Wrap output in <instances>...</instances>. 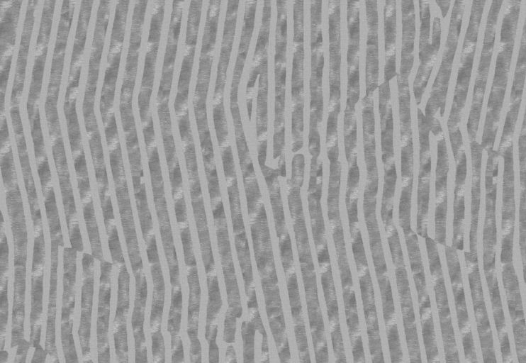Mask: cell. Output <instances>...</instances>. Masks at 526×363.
<instances>
[{
    "label": "cell",
    "mask_w": 526,
    "mask_h": 363,
    "mask_svg": "<svg viewBox=\"0 0 526 363\" xmlns=\"http://www.w3.org/2000/svg\"><path fill=\"white\" fill-rule=\"evenodd\" d=\"M241 1H225L220 45L216 55V68L211 96V125L214 130L220 155L232 152L230 131L225 104V94L230 65L233 53L237 28L240 26Z\"/></svg>",
    "instance_id": "cell-7"
},
{
    "label": "cell",
    "mask_w": 526,
    "mask_h": 363,
    "mask_svg": "<svg viewBox=\"0 0 526 363\" xmlns=\"http://www.w3.org/2000/svg\"><path fill=\"white\" fill-rule=\"evenodd\" d=\"M382 4L384 57L383 82H391L396 77L398 40V1L386 0Z\"/></svg>",
    "instance_id": "cell-27"
},
{
    "label": "cell",
    "mask_w": 526,
    "mask_h": 363,
    "mask_svg": "<svg viewBox=\"0 0 526 363\" xmlns=\"http://www.w3.org/2000/svg\"><path fill=\"white\" fill-rule=\"evenodd\" d=\"M147 295L135 294L131 325L134 337L135 362L148 363L144 320Z\"/></svg>",
    "instance_id": "cell-31"
},
{
    "label": "cell",
    "mask_w": 526,
    "mask_h": 363,
    "mask_svg": "<svg viewBox=\"0 0 526 363\" xmlns=\"http://www.w3.org/2000/svg\"><path fill=\"white\" fill-rule=\"evenodd\" d=\"M79 314L77 327L82 363H96L92 357V320L96 275V261L91 254L80 255Z\"/></svg>",
    "instance_id": "cell-17"
},
{
    "label": "cell",
    "mask_w": 526,
    "mask_h": 363,
    "mask_svg": "<svg viewBox=\"0 0 526 363\" xmlns=\"http://www.w3.org/2000/svg\"><path fill=\"white\" fill-rule=\"evenodd\" d=\"M328 100L325 149L329 162L340 160L339 117L342 108V4L328 1Z\"/></svg>",
    "instance_id": "cell-11"
},
{
    "label": "cell",
    "mask_w": 526,
    "mask_h": 363,
    "mask_svg": "<svg viewBox=\"0 0 526 363\" xmlns=\"http://www.w3.org/2000/svg\"><path fill=\"white\" fill-rule=\"evenodd\" d=\"M366 43L364 56V94L361 102L374 103L379 85V1H364Z\"/></svg>",
    "instance_id": "cell-20"
},
{
    "label": "cell",
    "mask_w": 526,
    "mask_h": 363,
    "mask_svg": "<svg viewBox=\"0 0 526 363\" xmlns=\"http://www.w3.org/2000/svg\"><path fill=\"white\" fill-rule=\"evenodd\" d=\"M503 0L488 1L481 31L479 48L475 62L474 82L471 89L469 110L462 124L470 155L483 154L479 142L483 106L491 77V67L497 47L498 29Z\"/></svg>",
    "instance_id": "cell-5"
},
{
    "label": "cell",
    "mask_w": 526,
    "mask_h": 363,
    "mask_svg": "<svg viewBox=\"0 0 526 363\" xmlns=\"http://www.w3.org/2000/svg\"><path fill=\"white\" fill-rule=\"evenodd\" d=\"M150 182L160 237L169 270L179 269L165 198L164 179L160 158L148 160Z\"/></svg>",
    "instance_id": "cell-21"
},
{
    "label": "cell",
    "mask_w": 526,
    "mask_h": 363,
    "mask_svg": "<svg viewBox=\"0 0 526 363\" xmlns=\"http://www.w3.org/2000/svg\"><path fill=\"white\" fill-rule=\"evenodd\" d=\"M310 74L308 150L310 161L321 158V130L324 121L323 94L325 52L323 36V1H309Z\"/></svg>",
    "instance_id": "cell-9"
},
{
    "label": "cell",
    "mask_w": 526,
    "mask_h": 363,
    "mask_svg": "<svg viewBox=\"0 0 526 363\" xmlns=\"http://www.w3.org/2000/svg\"><path fill=\"white\" fill-rule=\"evenodd\" d=\"M109 254L113 265L125 264L116 224L106 234Z\"/></svg>",
    "instance_id": "cell-33"
},
{
    "label": "cell",
    "mask_w": 526,
    "mask_h": 363,
    "mask_svg": "<svg viewBox=\"0 0 526 363\" xmlns=\"http://www.w3.org/2000/svg\"><path fill=\"white\" fill-rule=\"evenodd\" d=\"M164 32V26L161 23H152L148 26L145 44L142 74L138 95V114L142 128L154 125L152 108L150 105Z\"/></svg>",
    "instance_id": "cell-19"
},
{
    "label": "cell",
    "mask_w": 526,
    "mask_h": 363,
    "mask_svg": "<svg viewBox=\"0 0 526 363\" xmlns=\"http://www.w3.org/2000/svg\"><path fill=\"white\" fill-rule=\"evenodd\" d=\"M174 209L178 225L188 222L187 208L184 194L174 200Z\"/></svg>",
    "instance_id": "cell-35"
},
{
    "label": "cell",
    "mask_w": 526,
    "mask_h": 363,
    "mask_svg": "<svg viewBox=\"0 0 526 363\" xmlns=\"http://www.w3.org/2000/svg\"><path fill=\"white\" fill-rule=\"evenodd\" d=\"M81 205L91 254L95 258L96 262H99L105 257L101 245V239L96 216L93 196L91 195L81 202Z\"/></svg>",
    "instance_id": "cell-32"
},
{
    "label": "cell",
    "mask_w": 526,
    "mask_h": 363,
    "mask_svg": "<svg viewBox=\"0 0 526 363\" xmlns=\"http://www.w3.org/2000/svg\"><path fill=\"white\" fill-rule=\"evenodd\" d=\"M488 1L472 0L463 28V40L459 45L458 62L449 108L447 111L445 128L454 162L466 150L462 124L467 111L469 94L477 52L479 48L483 16Z\"/></svg>",
    "instance_id": "cell-3"
},
{
    "label": "cell",
    "mask_w": 526,
    "mask_h": 363,
    "mask_svg": "<svg viewBox=\"0 0 526 363\" xmlns=\"http://www.w3.org/2000/svg\"><path fill=\"white\" fill-rule=\"evenodd\" d=\"M414 122L418 134L419 173L417 199L429 200L430 176L432 169V124L425 117L423 108L413 107Z\"/></svg>",
    "instance_id": "cell-25"
},
{
    "label": "cell",
    "mask_w": 526,
    "mask_h": 363,
    "mask_svg": "<svg viewBox=\"0 0 526 363\" xmlns=\"http://www.w3.org/2000/svg\"><path fill=\"white\" fill-rule=\"evenodd\" d=\"M520 36L516 47V57L513 74H511L508 101L503 111L502 130L496 151L500 157L508 147L515 145V133L523 99L526 75V21L523 13L520 25ZM518 41V40H517Z\"/></svg>",
    "instance_id": "cell-16"
},
{
    "label": "cell",
    "mask_w": 526,
    "mask_h": 363,
    "mask_svg": "<svg viewBox=\"0 0 526 363\" xmlns=\"http://www.w3.org/2000/svg\"><path fill=\"white\" fill-rule=\"evenodd\" d=\"M347 86L343 112V144L346 160L357 158L358 130L357 106L360 99L361 3L346 1Z\"/></svg>",
    "instance_id": "cell-10"
},
{
    "label": "cell",
    "mask_w": 526,
    "mask_h": 363,
    "mask_svg": "<svg viewBox=\"0 0 526 363\" xmlns=\"http://www.w3.org/2000/svg\"><path fill=\"white\" fill-rule=\"evenodd\" d=\"M292 50L290 81V147L292 154L304 147L305 1H292Z\"/></svg>",
    "instance_id": "cell-15"
},
{
    "label": "cell",
    "mask_w": 526,
    "mask_h": 363,
    "mask_svg": "<svg viewBox=\"0 0 526 363\" xmlns=\"http://www.w3.org/2000/svg\"><path fill=\"white\" fill-rule=\"evenodd\" d=\"M224 5L225 1H205L203 24L198 43L197 68H195L194 73L191 99L193 127L194 133L198 135L201 160L205 168L216 165L208 107Z\"/></svg>",
    "instance_id": "cell-2"
},
{
    "label": "cell",
    "mask_w": 526,
    "mask_h": 363,
    "mask_svg": "<svg viewBox=\"0 0 526 363\" xmlns=\"http://www.w3.org/2000/svg\"><path fill=\"white\" fill-rule=\"evenodd\" d=\"M378 111L381 160L384 170H386L396 168L393 104L391 82L382 81L379 85Z\"/></svg>",
    "instance_id": "cell-23"
},
{
    "label": "cell",
    "mask_w": 526,
    "mask_h": 363,
    "mask_svg": "<svg viewBox=\"0 0 526 363\" xmlns=\"http://www.w3.org/2000/svg\"><path fill=\"white\" fill-rule=\"evenodd\" d=\"M186 9L181 58L179 59L180 64L178 62L175 95L172 103L177 137L180 139L184 156L197 154L189 108L190 87L191 88L196 56L198 54L205 1H188Z\"/></svg>",
    "instance_id": "cell-4"
},
{
    "label": "cell",
    "mask_w": 526,
    "mask_h": 363,
    "mask_svg": "<svg viewBox=\"0 0 526 363\" xmlns=\"http://www.w3.org/2000/svg\"><path fill=\"white\" fill-rule=\"evenodd\" d=\"M435 5L440 10L442 20L444 23L447 22L452 1H433Z\"/></svg>",
    "instance_id": "cell-36"
},
{
    "label": "cell",
    "mask_w": 526,
    "mask_h": 363,
    "mask_svg": "<svg viewBox=\"0 0 526 363\" xmlns=\"http://www.w3.org/2000/svg\"><path fill=\"white\" fill-rule=\"evenodd\" d=\"M272 159L286 165V104L288 53V1H275Z\"/></svg>",
    "instance_id": "cell-12"
},
{
    "label": "cell",
    "mask_w": 526,
    "mask_h": 363,
    "mask_svg": "<svg viewBox=\"0 0 526 363\" xmlns=\"http://www.w3.org/2000/svg\"><path fill=\"white\" fill-rule=\"evenodd\" d=\"M525 3L522 0H505L500 13L491 80L480 130V145L486 155L496 150Z\"/></svg>",
    "instance_id": "cell-1"
},
{
    "label": "cell",
    "mask_w": 526,
    "mask_h": 363,
    "mask_svg": "<svg viewBox=\"0 0 526 363\" xmlns=\"http://www.w3.org/2000/svg\"><path fill=\"white\" fill-rule=\"evenodd\" d=\"M130 308V281H117V297L112 323L115 363H129L127 320Z\"/></svg>",
    "instance_id": "cell-24"
},
{
    "label": "cell",
    "mask_w": 526,
    "mask_h": 363,
    "mask_svg": "<svg viewBox=\"0 0 526 363\" xmlns=\"http://www.w3.org/2000/svg\"><path fill=\"white\" fill-rule=\"evenodd\" d=\"M259 25L251 63L255 65L259 74L256 96L254 130L257 161L264 169L267 157L269 138V59L273 1H263Z\"/></svg>",
    "instance_id": "cell-14"
},
{
    "label": "cell",
    "mask_w": 526,
    "mask_h": 363,
    "mask_svg": "<svg viewBox=\"0 0 526 363\" xmlns=\"http://www.w3.org/2000/svg\"><path fill=\"white\" fill-rule=\"evenodd\" d=\"M469 3L470 1L466 0L452 1L435 77L423 104V113L432 123L435 118H439L444 125L453 69Z\"/></svg>",
    "instance_id": "cell-8"
},
{
    "label": "cell",
    "mask_w": 526,
    "mask_h": 363,
    "mask_svg": "<svg viewBox=\"0 0 526 363\" xmlns=\"http://www.w3.org/2000/svg\"><path fill=\"white\" fill-rule=\"evenodd\" d=\"M418 14V63L414 69L412 93L414 107L423 106L428 85L439 60L446 26L433 1H417Z\"/></svg>",
    "instance_id": "cell-13"
},
{
    "label": "cell",
    "mask_w": 526,
    "mask_h": 363,
    "mask_svg": "<svg viewBox=\"0 0 526 363\" xmlns=\"http://www.w3.org/2000/svg\"><path fill=\"white\" fill-rule=\"evenodd\" d=\"M189 191L196 226L197 228L201 257H210L213 255L208 228L206 214L203 200L201 186L198 174L189 175Z\"/></svg>",
    "instance_id": "cell-30"
},
{
    "label": "cell",
    "mask_w": 526,
    "mask_h": 363,
    "mask_svg": "<svg viewBox=\"0 0 526 363\" xmlns=\"http://www.w3.org/2000/svg\"><path fill=\"white\" fill-rule=\"evenodd\" d=\"M32 349L28 338L25 337L17 346L14 354H12L11 363H27L29 350Z\"/></svg>",
    "instance_id": "cell-34"
},
{
    "label": "cell",
    "mask_w": 526,
    "mask_h": 363,
    "mask_svg": "<svg viewBox=\"0 0 526 363\" xmlns=\"http://www.w3.org/2000/svg\"><path fill=\"white\" fill-rule=\"evenodd\" d=\"M216 228L218 254L222 265L224 281L228 295V308L236 307L237 299L240 301L235 269L233 261L228 227L225 213L213 216Z\"/></svg>",
    "instance_id": "cell-26"
},
{
    "label": "cell",
    "mask_w": 526,
    "mask_h": 363,
    "mask_svg": "<svg viewBox=\"0 0 526 363\" xmlns=\"http://www.w3.org/2000/svg\"><path fill=\"white\" fill-rule=\"evenodd\" d=\"M455 164V184L453 207V239L452 247L464 250V221L465 181L467 172L466 150L461 152Z\"/></svg>",
    "instance_id": "cell-29"
},
{
    "label": "cell",
    "mask_w": 526,
    "mask_h": 363,
    "mask_svg": "<svg viewBox=\"0 0 526 363\" xmlns=\"http://www.w3.org/2000/svg\"><path fill=\"white\" fill-rule=\"evenodd\" d=\"M401 18V41L400 62L396 79L410 81L415 67V41L417 38L416 1H399Z\"/></svg>",
    "instance_id": "cell-22"
},
{
    "label": "cell",
    "mask_w": 526,
    "mask_h": 363,
    "mask_svg": "<svg viewBox=\"0 0 526 363\" xmlns=\"http://www.w3.org/2000/svg\"><path fill=\"white\" fill-rule=\"evenodd\" d=\"M113 264L106 259L99 262L96 311L95 360L96 363H112L110 322Z\"/></svg>",
    "instance_id": "cell-18"
},
{
    "label": "cell",
    "mask_w": 526,
    "mask_h": 363,
    "mask_svg": "<svg viewBox=\"0 0 526 363\" xmlns=\"http://www.w3.org/2000/svg\"><path fill=\"white\" fill-rule=\"evenodd\" d=\"M435 230H446L447 210V176L449 170V156L448 145L445 141L435 144Z\"/></svg>",
    "instance_id": "cell-28"
},
{
    "label": "cell",
    "mask_w": 526,
    "mask_h": 363,
    "mask_svg": "<svg viewBox=\"0 0 526 363\" xmlns=\"http://www.w3.org/2000/svg\"><path fill=\"white\" fill-rule=\"evenodd\" d=\"M188 1H172L165 27V44L162 57L160 75L156 91L155 108L159 123V132L166 159L178 156L171 117L170 99L175 69L179 62L183 36L184 9Z\"/></svg>",
    "instance_id": "cell-6"
}]
</instances>
